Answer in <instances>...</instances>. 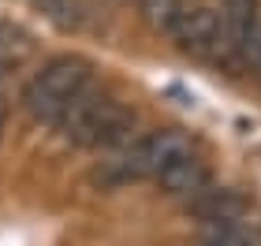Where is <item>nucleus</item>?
I'll use <instances>...</instances> for the list:
<instances>
[{
  "instance_id": "f257e3e1",
  "label": "nucleus",
  "mask_w": 261,
  "mask_h": 246,
  "mask_svg": "<svg viewBox=\"0 0 261 246\" xmlns=\"http://www.w3.org/2000/svg\"><path fill=\"white\" fill-rule=\"evenodd\" d=\"M135 123L138 112L127 101L112 97L105 86H97V78L82 93H75V101L56 120L60 134L79 149H123L135 138Z\"/></svg>"
},
{
  "instance_id": "f03ea898",
  "label": "nucleus",
  "mask_w": 261,
  "mask_h": 246,
  "mask_svg": "<svg viewBox=\"0 0 261 246\" xmlns=\"http://www.w3.org/2000/svg\"><path fill=\"white\" fill-rule=\"evenodd\" d=\"M93 82V64L86 56L64 52L45 60L38 71L27 78V86L19 93V104L27 108V116L34 123H53L64 116V108L75 101V93H82Z\"/></svg>"
},
{
  "instance_id": "7ed1b4c3",
  "label": "nucleus",
  "mask_w": 261,
  "mask_h": 246,
  "mask_svg": "<svg viewBox=\"0 0 261 246\" xmlns=\"http://www.w3.org/2000/svg\"><path fill=\"white\" fill-rule=\"evenodd\" d=\"M187 153H194L191 134L179 131V127H157V131H146L123 146V157L112 164V175L120 183H127V179H149L153 183L161 172H168Z\"/></svg>"
},
{
  "instance_id": "20e7f679",
  "label": "nucleus",
  "mask_w": 261,
  "mask_h": 246,
  "mask_svg": "<svg viewBox=\"0 0 261 246\" xmlns=\"http://www.w3.org/2000/svg\"><path fill=\"white\" fill-rule=\"evenodd\" d=\"M172 41L179 52L194 56V60H220L224 49V19L220 8L213 4H183V11L172 22Z\"/></svg>"
},
{
  "instance_id": "39448f33",
  "label": "nucleus",
  "mask_w": 261,
  "mask_h": 246,
  "mask_svg": "<svg viewBox=\"0 0 261 246\" xmlns=\"http://www.w3.org/2000/svg\"><path fill=\"white\" fill-rule=\"evenodd\" d=\"M220 19H224V49L220 64L243 67L246 49L261 26V0H220Z\"/></svg>"
},
{
  "instance_id": "423d86ee",
  "label": "nucleus",
  "mask_w": 261,
  "mask_h": 246,
  "mask_svg": "<svg viewBox=\"0 0 261 246\" xmlns=\"http://www.w3.org/2000/svg\"><path fill=\"white\" fill-rule=\"evenodd\" d=\"M153 183H157L164 194L183 198V202H187V198H194L198 190H205V186L213 183V172H209V164L201 160V157H198V149H194V153L179 157L168 172H161Z\"/></svg>"
},
{
  "instance_id": "0eeeda50",
  "label": "nucleus",
  "mask_w": 261,
  "mask_h": 246,
  "mask_svg": "<svg viewBox=\"0 0 261 246\" xmlns=\"http://www.w3.org/2000/svg\"><path fill=\"white\" fill-rule=\"evenodd\" d=\"M187 213H194L201 224H220V220H243L246 216V202L235 190H224V186H205L194 198H187Z\"/></svg>"
},
{
  "instance_id": "6e6552de",
  "label": "nucleus",
  "mask_w": 261,
  "mask_h": 246,
  "mask_svg": "<svg viewBox=\"0 0 261 246\" xmlns=\"http://www.w3.org/2000/svg\"><path fill=\"white\" fill-rule=\"evenodd\" d=\"M198 246H261V235L250 220H220V224H205V235Z\"/></svg>"
},
{
  "instance_id": "1a4fd4ad",
  "label": "nucleus",
  "mask_w": 261,
  "mask_h": 246,
  "mask_svg": "<svg viewBox=\"0 0 261 246\" xmlns=\"http://www.w3.org/2000/svg\"><path fill=\"white\" fill-rule=\"evenodd\" d=\"M138 11H142V19H146L153 30L168 34L172 22H175V15L183 11V0H138Z\"/></svg>"
},
{
  "instance_id": "9d476101",
  "label": "nucleus",
  "mask_w": 261,
  "mask_h": 246,
  "mask_svg": "<svg viewBox=\"0 0 261 246\" xmlns=\"http://www.w3.org/2000/svg\"><path fill=\"white\" fill-rule=\"evenodd\" d=\"M243 67H250V71H254V78L261 82V26H257V34H254L250 49H246V64H243Z\"/></svg>"
},
{
  "instance_id": "9b49d317",
  "label": "nucleus",
  "mask_w": 261,
  "mask_h": 246,
  "mask_svg": "<svg viewBox=\"0 0 261 246\" xmlns=\"http://www.w3.org/2000/svg\"><path fill=\"white\" fill-rule=\"evenodd\" d=\"M4 131H8V104L0 101V142H4Z\"/></svg>"
}]
</instances>
